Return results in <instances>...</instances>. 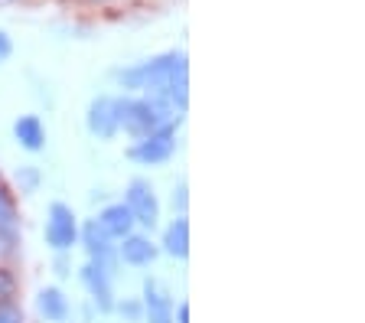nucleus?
<instances>
[{
  "label": "nucleus",
  "instance_id": "nucleus-13",
  "mask_svg": "<svg viewBox=\"0 0 365 323\" xmlns=\"http://www.w3.org/2000/svg\"><path fill=\"white\" fill-rule=\"evenodd\" d=\"M157 248H163L176 262H186V258H190V219H186V215H176L173 222L163 229V239H160Z\"/></svg>",
  "mask_w": 365,
  "mask_h": 323
},
{
  "label": "nucleus",
  "instance_id": "nucleus-8",
  "mask_svg": "<svg viewBox=\"0 0 365 323\" xmlns=\"http://www.w3.org/2000/svg\"><path fill=\"white\" fill-rule=\"evenodd\" d=\"M85 128H88L91 138H98V140H111L118 134V105H114L111 95L91 98L88 115H85Z\"/></svg>",
  "mask_w": 365,
  "mask_h": 323
},
{
  "label": "nucleus",
  "instance_id": "nucleus-11",
  "mask_svg": "<svg viewBox=\"0 0 365 323\" xmlns=\"http://www.w3.org/2000/svg\"><path fill=\"white\" fill-rule=\"evenodd\" d=\"M95 222L101 225V232H105L111 242H121V239H128L130 232H137L134 215H130V209L124 206V202H108Z\"/></svg>",
  "mask_w": 365,
  "mask_h": 323
},
{
  "label": "nucleus",
  "instance_id": "nucleus-5",
  "mask_svg": "<svg viewBox=\"0 0 365 323\" xmlns=\"http://www.w3.org/2000/svg\"><path fill=\"white\" fill-rule=\"evenodd\" d=\"M124 206L130 209L137 225H144V229H157L160 225V200H157V190L147 177H134L124 190Z\"/></svg>",
  "mask_w": 365,
  "mask_h": 323
},
{
  "label": "nucleus",
  "instance_id": "nucleus-23",
  "mask_svg": "<svg viewBox=\"0 0 365 323\" xmlns=\"http://www.w3.org/2000/svg\"><path fill=\"white\" fill-rule=\"evenodd\" d=\"M14 242H7V239H0V258H4V255H10V252H14Z\"/></svg>",
  "mask_w": 365,
  "mask_h": 323
},
{
  "label": "nucleus",
  "instance_id": "nucleus-22",
  "mask_svg": "<svg viewBox=\"0 0 365 323\" xmlns=\"http://www.w3.org/2000/svg\"><path fill=\"white\" fill-rule=\"evenodd\" d=\"M173 323H190V300H180L173 307Z\"/></svg>",
  "mask_w": 365,
  "mask_h": 323
},
{
  "label": "nucleus",
  "instance_id": "nucleus-14",
  "mask_svg": "<svg viewBox=\"0 0 365 323\" xmlns=\"http://www.w3.org/2000/svg\"><path fill=\"white\" fill-rule=\"evenodd\" d=\"M14 138L23 150H30V154H39L46 147V128L39 121V115H20L14 121Z\"/></svg>",
  "mask_w": 365,
  "mask_h": 323
},
{
  "label": "nucleus",
  "instance_id": "nucleus-4",
  "mask_svg": "<svg viewBox=\"0 0 365 323\" xmlns=\"http://www.w3.org/2000/svg\"><path fill=\"white\" fill-rule=\"evenodd\" d=\"M173 154H176V121L163 124L153 134H147V138L134 140L128 147V157L134 163H140V167H160V163H167Z\"/></svg>",
  "mask_w": 365,
  "mask_h": 323
},
{
  "label": "nucleus",
  "instance_id": "nucleus-19",
  "mask_svg": "<svg viewBox=\"0 0 365 323\" xmlns=\"http://www.w3.org/2000/svg\"><path fill=\"white\" fill-rule=\"evenodd\" d=\"M16 180H20V193H33L36 190V183H39V173L33 167H20Z\"/></svg>",
  "mask_w": 365,
  "mask_h": 323
},
{
  "label": "nucleus",
  "instance_id": "nucleus-9",
  "mask_svg": "<svg viewBox=\"0 0 365 323\" xmlns=\"http://www.w3.org/2000/svg\"><path fill=\"white\" fill-rule=\"evenodd\" d=\"M157 242L150 239V235H144V232H130L128 239L118 242V262L128 265V268H150L153 262H157Z\"/></svg>",
  "mask_w": 365,
  "mask_h": 323
},
{
  "label": "nucleus",
  "instance_id": "nucleus-6",
  "mask_svg": "<svg viewBox=\"0 0 365 323\" xmlns=\"http://www.w3.org/2000/svg\"><path fill=\"white\" fill-rule=\"evenodd\" d=\"M78 245L85 248V255H88L91 265H98L101 271L114 275V268H118V242L108 239L95 219H88V222L78 225Z\"/></svg>",
  "mask_w": 365,
  "mask_h": 323
},
{
  "label": "nucleus",
  "instance_id": "nucleus-21",
  "mask_svg": "<svg viewBox=\"0 0 365 323\" xmlns=\"http://www.w3.org/2000/svg\"><path fill=\"white\" fill-rule=\"evenodd\" d=\"M10 56H14V39H10L7 33L0 30V62H7Z\"/></svg>",
  "mask_w": 365,
  "mask_h": 323
},
{
  "label": "nucleus",
  "instance_id": "nucleus-15",
  "mask_svg": "<svg viewBox=\"0 0 365 323\" xmlns=\"http://www.w3.org/2000/svg\"><path fill=\"white\" fill-rule=\"evenodd\" d=\"M0 239L20 242V206L7 183H0Z\"/></svg>",
  "mask_w": 365,
  "mask_h": 323
},
{
  "label": "nucleus",
  "instance_id": "nucleus-3",
  "mask_svg": "<svg viewBox=\"0 0 365 323\" xmlns=\"http://www.w3.org/2000/svg\"><path fill=\"white\" fill-rule=\"evenodd\" d=\"M46 245L56 255H68L78 245V215L68 202H49L46 209Z\"/></svg>",
  "mask_w": 365,
  "mask_h": 323
},
{
  "label": "nucleus",
  "instance_id": "nucleus-16",
  "mask_svg": "<svg viewBox=\"0 0 365 323\" xmlns=\"http://www.w3.org/2000/svg\"><path fill=\"white\" fill-rule=\"evenodd\" d=\"M114 310H118V317L124 323H144V304H140V297L114 300Z\"/></svg>",
  "mask_w": 365,
  "mask_h": 323
},
{
  "label": "nucleus",
  "instance_id": "nucleus-2",
  "mask_svg": "<svg viewBox=\"0 0 365 323\" xmlns=\"http://www.w3.org/2000/svg\"><path fill=\"white\" fill-rule=\"evenodd\" d=\"M114 105H118V131H124L134 140L147 138L157 128L173 124V118H180L170 101L147 98V95H121V98H114Z\"/></svg>",
  "mask_w": 365,
  "mask_h": 323
},
{
  "label": "nucleus",
  "instance_id": "nucleus-7",
  "mask_svg": "<svg viewBox=\"0 0 365 323\" xmlns=\"http://www.w3.org/2000/svg\"><path fill=\"white\" fill-rule=\"evenodd\" d=\"M78 281H82V287L88 291V297H91V304L98 307V314H111L114 310V275L101 271L98 265L85 262L82 271H78Z\"/></svg>",
  "mask_w": 365,
  "mask_h": 323
},
{
  "label": "nucleus",
  "instance_id": "nucleus-12",
  "mask_svg": "<svg viewBox=\"0 0 365 323\" xmlns=\"http://www.w3.org/2000/svg\"><path fill=\"white\" fill-rule=\"evenodd\" d=\"M36 314L43 317L46 323H68L72 307H68L66 291H62V287H56V284L39 287V294H36Z\"/></svg>",
  "mask_w": 365,
  "mask_h": 323
},
{
  "label": "nucleus",
  "instance_id": "nucleus-18",
  "mask_svg": "<svg viewBox=\"0 0 365 323\" xmlns=\"http://www.w3.org/2000/svg\"><path fill=\"white\" fill-rule=\"evenodd\" d=\"M0 323H23V310L16 300H7V304H0Z\"/></svg>",
  "mask_w": 365,
  "mask_h": 323
},
{
  "label": "nucleus",
  "instance_id": "nucleus-1",
  "mask_svg": "<svg viewBox=\"0 0 365 323\" xmlns=\"http://www.w3.org/2000/svg\"><path fill=\"white\" fill-rule=\"evenodd\" d=\"M114 78L124 92L170 101L176 115H182L190 105V66H186V53H176V49L137 62L130 69H118Z\"/></svg>",
  "mask_w": 365,
  "mask_h": 323
},
{
  "label": "nucleus",
  "instance_id": "nucleus-10",
  "mask_svg": "<svg viewBox=\"0 0 365 323\" xmlns=\"http://www.w3.org/2000/svg\"><path fill=\"white\" fill-rule=\"evenodd\" d=\"M140 304H144V323H173V297H170L167 291H163V284H160L157 277H147L144 281V297H140Z\"/></svg>",
  "mask_w": 365,
  "mask_h": 323
},
{
  "label": "nucleus",
  "instance_id": "nucleus-17",
  "mask_svg": "<svg viewBox=\"0 0 365 323\" xmlns=\"http://www.w3.org/2000/svg\"><path fill=\"white\" fill-rule=\"evenodd\" d=\"M16 291H20V281H16V275L7 268V265H0V304L14 300Z\"/></svg>",
  "mask_w": 365,
  "mask_h": 323
},
{
  "label": "nucleus",
  "instance_id": "nucleus-24",
  "mask_svg": "<svg viewBox=\"0 0 365 323\" xmlns=\"http://www.w3.org/2000/svg\"><path fill=\"white\" fill-rule=\"evenodd\" d=\"M59 277H66L68 275V265H66V255H59V271H56Z\"/></svg>",
  "mask_w": 365,
  "mask_h": 323
},
{
  "label": "nucleus",
  "instance_id": "nucleus-20",
  "mask_svg": "<svg viewBox=\"0 0 365 323\" xmlns=\"http://www.w3.org/2000/svg\"><path fill=\"white\" fill-rule=\"evenodd\" d=\"M170 202H173V209H180V215H186V180H180V183L173 186Z\"/></svg>",
  "mask_w": 365,
  "mask_h": 323
}]
</instances>
